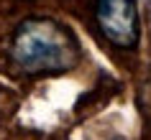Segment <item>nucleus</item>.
I'll list each match as a JSON object with an SVG mask.
<instances>
[{"label":"nucleus","mask_w":151,"mask_h":140,"mask_svg":"<svg viewBox=\"0 0 151 140\" xmlns=\"http://www.w3.org/2000/svg\"><path fill=\"white\" fill-rule=\"evenodd\" d=\"M10 54L26 74H64L77 64L80 43L62 23L31 18L18 26Z\"/></svg>","instance_id":"f257e3e1"},{"label":"nucleus","mask_w":151,"mask_h":140,"mask_svg":"<svg viewBox=\"0 0 151 140\" xmlns=\"http://www.w3.org/2000/svg\"><path fill=\"white\" fill-rule=\"evenodd\" d=\"M95 18L103 36L120 48H133L138 41V13L133 0H97Z\"/></svg>","instance_id":"f03ea898"}]
</instances>
